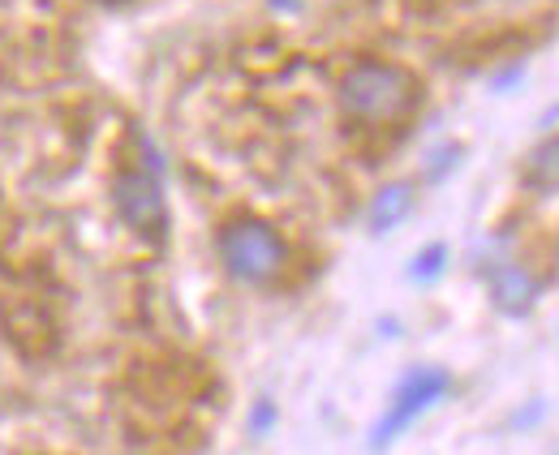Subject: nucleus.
Returning <instances> with one entry per match:
<instances>
[{"label": "nucleus", "instance_id": "f257e3e1", "mask_svg": "<svg viewBox=\"0 0 559 455\" xmlns=\"http://www.w3.org/2000/svg\"><path fill=\"white\" fill-rule=\"evenodd\" d=\"M426 86L405 61L388 57H353L336 73V112L361 133L405 130L421 112Z\"/></svg>", "mask_w": 559, "mask_h": 455}, {"label": "nucleus", "instance_id": "f03ea898", "mask_svg": "<svg viewBox=\"0 0 559 455\" xmlns=\"http://www.w3.org/2000/svg\"><path fill=\"white\" fill-rule=\"evenodd\" d=\"M215 262L219 271L250 292H276L288 284L293 266H297V250L288 241V232L276 219L254 215V211H233L215 224Z\"/></svg>", "mask_w": 559, "mask_h": 455}, {"label": "nucleus", "instance_id": "7ed1b4c3", "mask_svg": "<svg viewBox=\"0 0 559 455\" xmlns=\"http://www.w3.org/2000/svg\"><path fill=\"white\" fill-rule=\"evenodd\" d=\"M112 211L142 241L159 246L168 237V168L164 151L142 125L126 133V151L112 172Z\"/></svg>", "mask_w": 559, "mask_h": 455}, {"label": "nucleus", "instance_id": "20e7f679", "mask_svg": "<svg viewBox=\"0 0 559 455\" xmlns=\"http://www.w3.org/2000/svg\"><path fill=\"white\" fill-rule=\"evenodd\" d=\"M469 266L478 271L490 310L499 319H512V323L530 319L538 310L543 292H547L543 266L516 246V228H508V224L495 228L490 237H483V246H478V254H474Z\"/></svg>", "mask_w": 559, "mask_h": 455}, {"label": "nucleus", "instance_id": "39448f33", "mask_svg": "<svg viewBox=\"0 0 559 455\" xmlns=\"http://www.w3.org/2000/svg\"><path fill=\"white\" fill-rule=\"evenodd\" d=\"M448 395H452V370L426 366V361H421V366H409V370L396 379V387L388 395V404H383V412H379V421H374L366 447L374 455L392 452V447L418 426L421 417L435 412Z\"/></svg>", "mask_w": 559, "mask_h": 455}, {"label": "nucleus", "instance_id": "423d86ee", "mask_svg": "<svg viewBox=\"0 0 559 455\" xmlns=\"http://www.w3.org/2000/svg\"><path fill=\"white\" fill-rule=\"evenodd\" d=\"M414 211H418V181H405V177L383 181V185L370 194V202H366V232H370V237H388V232H396Z\"/></svg>", "mask_w": 559, "mask_h": 455}, {"label": "nucleus", "instance_id": "0eeeda50", "mask_svg": "<svg viewBox=\"0 0 559 455\" xmlns=\"http://www.w3.org/2000/svg\"><path fill=\"white\" fill-rule=\"evenodd\" d=\"M521 181L525 190H559V130H551L530 155H525V168H521Z\"/></svg>", "mask_w": 559, "mask_h": 455}, {"label": "nucleus", "instance_id": "6e6552de", "mask_svg": "<svg viewBox=\"0 0 559 455\" xmlns=\"http://www.w3.org/2000/svg\"><path fill=\"white\" fill-rule=\"evenodd\" d=\"M448 262H452V250L448 241H426L421 250H414V259L405 262V279L418 284V288H430L448 275Z\"/></svg>", "mask_w": 559, "mask_h": 455}, {"label": "nucleus", "instance_id": "1a4fd4ad", "mask_svg": "<svg viewBox=\"0 0 559 455\" xmlns=\"http://www.w3.org/2000/svg\"><path fill=\"white\" fill-rule=\"evenodd\" d=\"M461 164H465V142H439V146H430L426 155H421V185H443L452 172H461Z\"/></svg>", "mask_w": 559, "mask_h": 455}, {"label": "nucleus", "instance_id": "9d476101", "mask_svg": "<svg viewBox=\"0 0 559 455\" xmlns=\"http://www.w3.org/2000/svg\"><path fill=\"white\" fill-rule=\"evenodd\" d=\"M276 426H280V404L272 399V395H259V399L250 404V417H246V434H250V439H267Z\"/></svg>", "mask_w": 559, "mask_h": 455}, {"label": "nucleus", "instance_id": "9b49d317", "mask_svg": "<svg viewBox=\"0 0 559 455\" xmlns=\"http://www.w3.org/2000/svg\"><path fill=\"white\" fill-rule=\"evenodd\" d=\"M543 421H547V399H538V395H534V399H525V404L512 412V421H508V426H512L516 434H530V430H534V426H543Z\"/></svg>", "mask_w": 559, "mask_h": 455}, {"label": "nucleus", "instance_id": "f8f14e48", "mask_svg": "<svg viewBox=\"0 0 559 455\" xmlns=\"http://www.w3.org/2000/svg\"><path fill=\"white\" fill-rule=\"evenodd\" d=\"M521 77H525V65L499 69V73L490 77V91H495V95H503V91H516V86H521Z\"/></svg>", "mask_w": 559, "mask_h": 455}, {"label": "nucleus", "instance_id": "ddd939ff", "mask_svg": "<svg viewBox=\"0 0 559 455\" xmlns=\"http://www.w3.org/2000/svg\"><path fill=\"white\" fill-rule=\"evenodd\" d=\"M551 259L559 262V228H556V241H551Z\"/></svg>", "mask_w": 559, "mask_h": 455}, {"label": "nucleus", "instance_id": "4468645a", "mask_svg": "<svg viewBox=\"0 0 559 455\" xmlns=\"http://www.w3.org/2000/svg\"><path fill=\"white\" fill-rule=\"evenodd\" d=\"M276 4H284V9H293V4H301V0H276Z\"/></svg>", "mask_w": 559, "mask_h": 455}, {"label": "nucleus", "instance_id": "2eb2a0df", "mask_svg": "<svg viewBox=\"0 0 559 455\" xmlns=\"http://www.w3.org/2000/svg\"><path fill=\"white\" fill-rule=\"evenodd\" d=\"M556 455H559V452H556Z\"/></svg>", "mask_w": 559, "mask_h": 455}]
</instances>
